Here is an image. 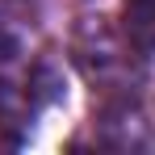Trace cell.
Listing matches in <instances>:
<instances>
[{
	"label": "cell",
	"mask_w": 155,
	"mask_h": 155,
	"mask_svg": "<svg viewBox=\"0 0 155 155\" xmlns=\"http://www.w3.org/2000/svg\"><path fill=\"white\" fill-rule=\"evenodd\" d=\"M122 25H126V38L138 46V51H155V0H126L122 8Z\"/></svg>",
	"instance_id": "obj_1"
}]
</instances>
